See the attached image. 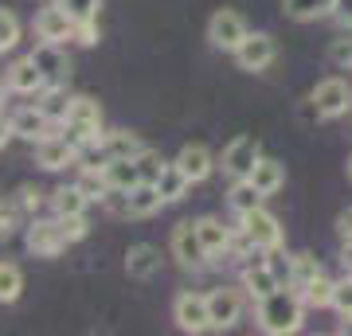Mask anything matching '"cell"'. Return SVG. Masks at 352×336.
Listing matches in <instances>:
<instances>
[{"label": "cell", "mask_w": 352, "mask_h": 336, "mask_svg": "<svg viewBox=\"0 0 352 336\" xmlns=\"http://www.w3.org/2000/svg\"><path fill=\"white\" fill-rule=\"evenodd\" d=\"M302 317H305V301L294 286L266 293V298L258 301V309H254V321H258V328H263L266 336L298 333V328H302Z\"/></svg>", "instance_id": "1"}, {"label": "cell", "mask_w": 352, "mask_h": 336, "mask_svg": "<svg viewBox=\"0 0 352 336\" xmlns=\"http://www.w3.org/2000/svg\"><path fill=\"white\" fill-rule=\"evenodd\" d=\"M59 129H63L67 141H75L78 149L98 145L106 137V129H102V106L94 98H87V94H75L71 98V113H67V122Z\"/></svg>", "instance_id": "2"}, {"label": "cell", "mask_w": 352, "mask_h": 336, "mask_svg": "<svg viewBox=\"0 0 352 336\" xmlns=\"http://www.w3.org/2000/svg\"><path fill=\"white\" fill-rule=\"evenodd\" d=\"M24 247L28 254H36V258H55V254H63L71 247V238H67L63 223H59V215L55 219H32L24 231Z\"/></svg>", "instance_id": "3"}, {"label": "cell", "mask_w": 352, "mask_h": 336, "mask_svg": "<svg viewBox=\"0 0 352 336\" xmlns=\"http://www.w3.org/2000/svg\"><path fill=\"white\" fill-rule=\"evenodd\" d=\"M309 106H314L317 117H329V122H333V117H340V113L352 110V87L344 82V78L329 75V78H321V82L314 87Z\"/></svg>", "instance_id": "4"}, {"label": "cell", "mask_w": 352, "mask_h": 336, "mask_svg": "<svg viewBox=\"0 0 352 336\" xmlns=\"http://www.w3.org/2000/svg\"><path fill=\"white\" fill-rule=\"evenodd\" d=\"M251 36V27H247V20H243L235 8H219V12H212V20H208V43L219 51H239V43Z\"/></svg>", "instance_id": "5"}, {"label": "cell", "mask_w": 352, "mask_h": 336, "mask_svg": "<svg viewBox=\"0 0 352 336\" xmlns=\"http://www.w3.org/2000/svg\"><path fill=\"white\" fill-rule=\"evenodd\" d=\"M239 231L247 238H251L258 250H266V254H274L278 247H282V223H278V215H270L266 208H254V212L239 215Z\"/></svg>", "instance_id": "6"}, {"label": "cell", "mask_w": 352, "mask_h": 336, "mask_svg": "<svg viewBox=\"0 0 352 336\" xmlns=\"http://www.w3.org/2000/svg\"><path fill=\"white\" fill-rule=\"evenodd\" d=\"M173 321L176 328H184V333H208L212 328V309H208V293H176L173 301Z\"/></svg>", "instance_id": "7"}, {"label": "cell", "mask_w": 352, "mask_h": 336, "mask_svg": "<svg viewBox=\"0 0 352 336\" xmlns=\"http://www.w3.org/2000/svg\"><path fill=\"white\" fill-rule=\"evenodd\" d=\"M258 161H263V145L254 137H235L223 149V157H219V168H223L231 180H247Z\"/></svg>", "instance_id": "8"}, {"label": "cell", "mask_w": 352, "mask_h": 336, "mask_svg": "<svg viewBox=\"0 0 352 336\" xmlns=\"http://www.w3.org/2000/svg\"><path fill=\"white\" fill-rule=\"evenodd\" d=\"M36 36L43 43H71L75 39V16L67 12L59 0H51L47 8L36 12Z\"/></svg>", "instance_id": "9"}, {"label": "cell", "mask_w": 352, "mask_h": 336, "mask_svg": "<svg viewBox=\"0 0 352 336\" xmlns=\"http://www.w3.org/2000/svg\"><path fill=\"white\" fill-rule=\"evenodd\" d=\"M82 149H78L75 141H67L63 133H51L47 141H39L36 145V164L43 172H63V168H75Z\"/></svg>", "instance_id": "10"}, {"label": "cell", "mask_w": 352, "mask_h": 336, "mask_svg": "<svg viewBox=\"0 0 352 336\" xmlns=\"http://www.w3.org/2000/svg\"><path fill=\"white\" fill-rule=\"evenodd\" d=\"M173 258L184 266V270H200V266H208V250H204V238H200V231H196V219L192 223H176V231H173Z\"/></svg>", "instance_id": "11"}, {"label": "cell", "mask_w": 352, "mask_h": 336, "mask_svg": "<svg viewBox=\"0 0 352 336\" xmlns=\"http://www.w3.org/2000/svg\"><path fill=\"white\" fill-rule=\"evenodd\" d=\"M274 59H278V43H274L270 32H251V36L239 43V51H235V63H239L243 71H251V75L266 71Z\"/></svg>", "instance_id": "12"}, {"label": "cell", "mask_w": 352, "mask_h": 336, "mask_svg": "<svg viewBox=\"0 0 352 336\" xmlns=\"http://www.w3.org/2000/svg\"><path fill=\"white\" fill-rule=\"evenodd\" d=\"M208 309H212V328L227 333V328H235L243 317V289L235 286H215L208 293Z\"/></svg>", "instance_id": "13"}, {"label": "cell", "mask_w": 352, "mask_h": 336, "mask_svg": "<svg viewBox=\"0 0 352 336\" xmlns=\"http://www.w3.org/2000/svg\"><path fill=\"white\" fill-rule=\"evenodd\" d=\"M118 196H122V215H129V219H149V215H157V212L164 208L161 188L149 184V180H141L138 188L118 192Z\"/></svg>", "instance_id": "14"}, {"label": "cell", "mask_w": 352, "mask_h": 336, "mask_svg": "<svg viewBox=\"0 0 352 336\" xmlns=\"http://www.w3.org/2000/svg\"><path fill=\"white\" fill-rule=\"evenodd\" d=\"M266 250H258L254 258H247L243 262V289L251 293L254 301H263L266 293H274V289H282V282H278V274H274V266L263 258Z\"/></svg>", "instance_id": "15"}, {"label": "cell", "mask_w": 352, "mask_h": 336, "mask_svg": "<svg viewBox=\"0 0 352 336\" xmlns=\"http://www.w3.org/2000/svg\"><path fill=\"white\" fill-rule=\"evenodd\" d=\"M196 231H200L204 250H208V258H212V262L231 258L235 231H231V227H223V219H215V215H200V219H196Z\"/></svg>", "instance_id": "16"}, {"label": "cell", "mask_w": 352, "mask_h": 336, "mask_svg": "<svg viewBox=\"0 0 352 336\" xmlns=\"http://www.w3.org/2000/svg\"><path fill=\"white\" fill-rule=\"evenodd\" d=\"M4 82H8V90H12V94H28V98H36L39 90L47 87V78H43V71L36 67V59H32V55L16 59L12 67L4 71Z\"/></svg>", "instance_id": "17"}, {"label": "cell", "mask_w": 352, "mask_h": 336, "mask_svg": "<svg viewBox=\"0 0 352 336\" xmlns=\"http://www.w3.org/2000/svg\"><path fill=\"white\" fill-rule=\"evenodd\" d=\"M12 133L32 141V145H39V141H47L51 133H55V122H51L39 106H24V110L12 113Z\"/></svg>", "instance_id": "18"}, {"label": "cell", "mask_w": 352, "mask_h": 336, "mask_svg": "<svg viewBox=\"0 0 352 336\" xmlns=\"http://www.w3.org/2000/svg\"><path fill=\"white\" fill-rule=\"evenodd\" d=\"M32 59H36V67L43 71L47 82H67L71 78V59H67L63 43H43L39 39V47L32 51Z\"/></svg>", "instance_id": "19"}, {"label": "cell", "mask_w": 352, "mask_h": 336, "mask_svg": "<svg viewBox=\"0 0 352 336\" xmlns=\"http://www.w3.org/2000/svg\"><path fill=\"white\" fill-rule=\"evenodd\" d=\"M126 274L138 278V282H149V278L161 274V250L153 243H138V247L126 250Z\"/></svg>", "instance_id": "20"}, {"label": "cell", "mask_w": 352, "mask_h": 336, "mask_svg": "<svg viewBox=\"0 0 352 336\" xmlns=\"http://www.w3.org/2000/svg\"><path fill=\"white\" fill-rule=\"evenodd\" d=\"M176 164L184 168V176H188L192 184H204L215 168V157H212L208 145H184V149L176 153Z\"/></svg>", "instance_id": "21"}, {"label": "cell", "mask_w": 352, "mask_h": 336, "mask_svg": "<svg viewBox=\"0 0 352 336\" xmlns=\"http://www.w3.org/2000/svg\"><path fill=\"white\" fill-rule=\"evenodd\" d=\"M90 203H94V199L78 188V180L75 184H59L55 192H51V212L55 215H87Z\"/></svg>", "instance_id": "22"}, {"label": "cell", "mask_w": 352, "mask_h": 336, "mask_svg": "<svg viewBox=\"0 0 352 336\" xmlns=\"http://www.w3.org/2000/svg\"><path fill=\"white\" fill-rule=\"evenodd\" d=\"M102 172H106L113 192H129V188L141 184V168L133 157H110V161L102 164Z\"/></svg>", "instance_id": "23"}, {"label": "cell", "mask_w": 352, "mask_h": 336, "mask_svg": "<svg viewBox=\"0 0 352 336\" xmlns=\"http://www.w3.org/2000/svg\"><path fill=\"white\" fill-rule=\"evenodd\" d=\"M36 98H39L36 106H39L43 113H47V117H51L55 125H63V122H67V113H71V94H67L63 82H47V87H43V90L36 94Z\"/></svg>", "instance_id": "24"}, {"label": "cell", "mask_w": 352, "mask_h": 336, "mask_svg": "<svg viewBox=\"0 0 352 336\" xmlns=\"http://www.w3.org/2000/svg\"><path fill=\"white\" fill-rule=\"evenodd\" d=\"M263 192L254 188V180L247 176V180H231V192H227V208L235 215H247V212H254V208H263Z\"/></svg>", "instance_id": "25"}, {"label": "cell", "mask_w": 352, "mask_h": 336, "mask_svg": "<svg viewBox=\"0 0 352 336\" xmlns=\"http://www.w3.org/2000/svg\"><path fill=\"white\" fill-rule=\"evenodd\" d=\"M251 180H254V188H258L263 196H274V192H282V184H286V164L263 157V161L254 164Z\"/></svg>", "instance_id": "26"}, {"label": "cell", "mask_w": 352, "mask_h": 336, "mask_svg": "<svg viewBox=\"0 0 352 336\" xmlns=\"http://www.w3.org/2000/svg\"><path fill=\"white\" fill-rule=\"evenodd\" d=\"M157 188H161V196H164V203H180V199L188 196V188H192V180L184 176V168L176 161H168V168L161 172V180H157Z\"/></svg>", "instance_id": "27"}, {"label": "cell", "mask_w": 352, "mask_h": 336, "mask_svg": "<svg viewBox=\"0 0 352 336\" xmlns=\"http://www.w3.org/2000/svg\"><path fill=\"white\" fill-rule=\"evenodd\" d=\"M321 274H325V270H321V262H317L314 254H294V258H289V286L298 289V293Z\"/></svg>", "instance_id": "28"}, {"label": "cell", "mask_w": 352, "mask_h": 336, "mask_svg": "<svg viewBox=\"0 0 352 336\" xmlns=\"http://www.w3.org/2000/svg\"><path fill=\"white\" fill-rule=\"evenodd\" d=\"M102 145H106V153L110 157H138L145 145H141L138 133H129V129H106V137H102Z\"/></svg>", "instance_id": "29"}, {"label": "cell", "mask_w": 352, "mask_h": 336, "mask_svg": "<svg viewBox=\"0 0 352 336\" xmlns=\"http://www.w3.org/2000/svg\"><path fill=\"white\" fill-rule=\"evenodd\" d=\"M24 293V270L16 262H0V305H12Z\"/></svg>", "instance_id": "30"}, {"label": "cell", "mask_w": 352, "mask_h": 336, "mask_svg": "<svg viewBox=\"0 0 352 336\" xmlns=\"http://www.w3.org/2000/svg\"><path fill=\"white\" fill-rule=\"evenodd\" d=\"M333 289H337V282L321 274V278H314V282L302 289V301L305 305H314V309H333Z\"/></svg>", "instance_id": "31"}, {"label": "cell", "mask_w": 352, "mask_h": 336, "mask_svg": "<svg viewBox=\"0 0 352 336\" xmlns=\"http://www.w3.org/2000/svg\"><path fill=\"white\" fill-rule=\"evenodd\" d=\"M329 4L333 0H282V8H286L289 20H317V16L329 12Z\"/></svg>", "instance_id": "32"}, {"label": "cell", "mask_w": 352, "mask_h": 336, "mask_svg": "<svg viewBox=\"0 0 352 336\" xmlns=\"http://www.w3.org/2000/svg\"><path fill=\"white\" fill-rule=\"evenodd\" d=\"M133 161H138V168H141V180H149V184H157V180H161V172L168 168V161H164L157 149H141Z\"/></svg>", "instance_id": "33"}, {"label": "cell", "mask_w": 352, "mask_h": 336, "mask_svg": "<svg viewBox=\"0 0 352 336\" xmlns=\"http://www.w3.org/2000/svg\"><path fill=\"white\" fill-rule=\"evenodd\" d=\"M20 36H24L20 20H16V16L8 12V8H0V55H4V51H16Z\"/></svg>", "instance_id": "34"}, {"label": "cell", "mask_w": 352, "mask_h": 336, "mask_svg": "<svg viewBox=\"0 0 352 336\" xmlns=\"http://www.w3.org/2000/svg\"><path fill=\"white\" fill-rule=\"evenodd\" d=\"M333 309L340 313V321H352V278L344 274L333 289Z\"/></svg>", "instance_id": "35"}, {"label": "cell", "mask_w": 352, "mask_h": 336, "mask_svg": "<svg viewBox=\"0 0 352 336\" xmlns=\"http://www.w3.org/2000/svg\"><path fill=\"white\" fill-rule=\"evenodd\" d=\"M59 4L75 20H98V8H102V0H59Z\"/></svg>", "instance_id": "36"}, {"label": "cell", "mask_w": 352, "mask_h": 336, "mask_svg": "<svg viewBox=\"0 0 352 336\" xmlns=\"http://www.w3.org/2000/svg\"><path fill=\"white\" fill-rule=\"evenodd\" d=\"M329 63H333L337 71H352V39H333V47H329Z\"/></svg>", "instance_id": "37"}, {"label": "cell", "mask_w": 352, "mask_h": 336, "mask_svg": "<svg viewBox=\"0 0 352 336\" xmlns=\"http://www.w3.org/2000/svg\"><path fill=\"white\" fill-rule=\"evenodd\" d=\"M59 223H63V231H67V238H71V243H82V238L90 235L87 215H59Z\"/></svg>", "instance_id": "38"}, {"label": "cell", "mask_w": 352, "mask_h": 336, "mask_svg": "<svg viewBox=\"0 0 352 336\" xmlns=\"http://www.w3.org/2000/svg\"><path fill=\"white\" fill-rule=\"evenodd\" d=\"M20 212H24V208H20L16 199L0 203V238H8V235L16 231V219H20Z\"/></svg>", "instance_id": "39"}, {"label": "cell", "mask_w": 352, "mask_h": 336, "mask_svg": "<svg viewBox=\"0 0 352 336\" xmlns=\"http://www.w3.org/2000/svg\"><path fill=\"white\" fill-rule=\"evenodd\" d=\"M16 203H20L28 215H36L39 208H43V192H39V188H32V184H24L20 192H16Z\"/></svg>", "instance_id": "40"}, {"label": "cell", "mask_w": 352, "mask_h": 336, "mask_svg": "<svg viewBox=\"0 0 352 336\" xmlns=\"http://www.w3.org/2000/svg\"><path fill=\"white\" fill-rule=\"evenodd\" d=\"M98 20H75V43H82V47H94L98 43Z\"/></svg>", "instance_id": "41"}, {"label": "cell", "mask_w": 352, "mask_h": 336, "mask_svg": "<svg viewBox=\"0 0 352 336\" xmlns=\"http://www.w3.org/2000/svg\"><path fill=\"white\" fill-rule=\"evenodd\" d=\"M329 16H333L344 32H352V0H333V4H329Z\"/></svg>", "instance_id": "42"}, {"label": "cell", "mask_w": 352, "mask_h": 336, "mask_svg": "<svg viewBox=\"0 0 352 336\" xmlns=\"http://www.w3.org/2000/svg\"><path fill=\"white\" fill-rule=\"evenodd\" d=\"M337 235H340V243H352V212L337 215Z\"/></svg>", "instance_id": "43"}, {"label": "cell", "mask_w": 352, "mask_h": 336, "mask_svg": "<svg viewBox=\"0 0 352 336\" xmlns=\"http://www.w3.org/2000/svg\"><path fill=\"white\" fill-rule=\"evenodd\" d=\"M340 270L352 278V243H344V247H340Z\"/></svg>", "instance_id": "44"}, {"label": "cell", "mask_w": 352, "mask_h": 336, "mask_svg": "<svg viewBox=\"0 0 352 336\" xmlns=\"http://www.w3.org/2000/svg\"><path fill=\"white\" fill-rule=\"evenodd\" d=\"M8 137H16L12 133V117H0V149L8 145Z\"/></svg>", "instance_id": "45"}, {"label": "cell", "mask_w": 352, "mask_h": 336, "mask_svg": "<svg viewBox=\"0 0 352 336\" xmlns=\"http://www.w3.org/2000/svg\"><path fill=\"white\" fill-rule=\"evenodd\" d=\"M8 94H12V90H8V82H0V110H4V102H8Z\"/></svg>", "instance_id": "46"}, {"label": "cell", "mask_w": 352, "mask_h": 336, "mask_svg": "<svg viewBox=\"0 0 352 336\" xmlns=\"http://www.w3.org/2000/svg\"><path fill=\"white\" fill-rule=\"evenodd\" d=\"M349 180H352V161H349Z\"/></svg>", "instance_id": "47"}]
</instances>
